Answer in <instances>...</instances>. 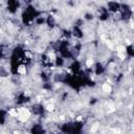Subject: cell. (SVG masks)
Wrapping results in <instances>:
<instances>
[{
    "instance_id": "cell-1",
    "label": "cell",
    "mask_w": 134,
    "mask_h": 134,
    "mask_svg": "<svg viewBox=\"0 0 134 134\" xmlns=\"http://www.w3.org/2000/svg\"><path fill=\"white\" fill-rule=\"evenodd\" d=\"M18 110V119H19V122L21 123H25L27 122L30 117V112L27 108H19L17 109Z\"/></svg>"
},
{
    "instance_id": "cell-14",
    "label": "cell",
    "mask_w": 134,
    "mask_h": 134,
    "mask_svg": "<svg viewBox=\"0 0 134 134\" xmlns=\"http://www.w3.org/2000/svg\"><path fill=\"white\" fill-rule=\"evenodd\" d=\"M15 134H20V133L19 132H15Z\"/></svg>"
},
{
    "instance_id": "cell-13",
    "label": "cell",
    "mask_w": 134,
    "mask_h": 134,
    "mask_svg": "<svg viewBox=\"0 0 134 134\" xmlns=\"http://www.w3.org/2000/svg\"><path fill=\"white\" fill-rule=\"evenodd\" d=\"M0 35H2V29H1V27H0Z\"/></svg>"
},
{
    "instance_id": "cell-11",
    "label": "cell",
    "mask_w": 134,
    "mask_h": 134,
    "mask_svg": "<svg viewBox=\"0 0 134 134\" xmlns=\"http://www.w3.org/2000/svg\"><path fill=\"white\" fill-rule=\"evenodd\" d=\"M117 57L119 58V59L120 60H125V59H126V56H125V53H117Z\"/></svg>"
},
{
    "instance_id": "cell-4",
    "label": "cell",
    "mask_w": 134,
    "mask_h": 134,
    "mask_svg": "<svg viewBox=\"0 0 134 134\" xmlns=\"http://www.w3.org/2000/svg\"><path fill=\"white\" fill-rule=\"evenodd\" d=\"M116 52L117 53H125V52H126V46H125V45H117Z\"/></svg>"
},
{
    "instance_id": "cell-7",
    "label": "cell",
    "mask_w": 134,
    "mask_h": 134,
    "mask_svg": "<svg viewBox=\"0 0 134 134\" xmlns=\"http://www.w3.org/2000/svg\"><path fill=\"white\" fill-rule=\"evenodd\" d=\"M99 128H100V126H99V124L97 123H95V124H93L92 126H91V129H90V132L91 133H95L97 130H99Z\"/></svg>"
},
{
    "instance_id": "cell-9",
    "label": "cell",
    "mask_w": 134,
    "mask_h": 134,
    "mask_svg": "<svg viewBox=\"0 0 134 134\" xmlns=\"http://www.w3.org/2000/svg\"><path fill=\"white\" fill-rule=\"evenodd\" d=\"M48 58H49V60H50V61H55V60H56V55H55V52H53V51H49V52H48Z\"/></svg>"
},
{
    "instance_id": "cell-8",
    "label": "cell",
    "mask_w": 134,
    "mask_h": 134,
    "mask_svg": "<svg viewBox=\"0 0 134 134\" xmlns=\"http://www.w3.org/2000/svg\"><path fill=\"white\" fill-rule=\"evenodd\" d=\"M94 64V60L92 58H89V59L86 60V66L87 67H92V65Z\"/></svg>"
},
{
    "instance_id": "cell-3",
    "label": "cell",
    "mask_w": 134,
    "mask_h": 134,
    "mask_svg": "<svg viewBox=\"0 0 134 134\" xmlns=\"http://www.w3.org/2000/svg\"><path fill=\"white\" fill-rule=\"evenodd\" d=\"M17 72H18V74H20V75H25L26 72H27L25 65H20L19 67H18V69H17Z\"/></svg>"
},
{
    "instance_id": "cell-5",
    "label": "cell",
    "mask_w": 134,
    "mask_h": 134,
    "mask_svg": "<svg viewBox=\"0 0 134 134\" xmlns=\"http://www.w3.org/2000/svg\"><path fill=\"white\" fill-rule=\"evenodd\" d=\"M8 115H11L13 117H17L18 116V110L17 109H10L8 110Z\"/></svg>"
},
{
    "instance_id": "cell-10",
    "label": "cell",
    "mask_w": 134,
    "mask_h": 134,
    "mask_svg": "<svg viewBox=\"0 0 134 134\" xmlns=\"http://www.w3.org/2000/svg\"><path fill=\"white\" fill-rule=\"evenodd\" d=\"M115 109H116V108H115L114 105H112V104L109 105V112H114Z\"/></svg>"
},
{
    "instance_id": "cell-6",
    "label": "cell",
    "mask_w": 134,
    "mask_h": 134,
    "mask_svg": "<svg viewBox=\"0 0 134 134\" xmlns=\"http://www.w3.org/2000/svg\"><path fill=\"white\" fill-rule=\"evenodd\" d=\"M53 110H55V104H53V103H48V104L46 105V111H48V112H52Z\"/></svg>"
},
{
    "instance_id": "cell-2",
    "label": "cell",
    "mask_w": 134,
    "mask_h": 134,
    "mask_svg": "<svg viewBox=\"0 0 134 134\" xmlns=\"http://www.w3.org/2000/svg\"><path fill=\"white\" fill-rule=\"evenodd\" d=\"M102 90L104 91L105 93H110L111 91H112V87H111V84H109V83H105V84H103V86H102Z\"/></svg>"
},
{
    "instance_id": "cell-15",
    "label": "cell",
    "mask_w": 134,
    "mask_h": 134,
    "mask_svg": "<svg viewBox=\"0 0 134 134\" xmlns=\"http://www.w3.org/2000/svg\"><path fill=\"white\" fill-rule=\"evenodd\" d=\"M0 87H1V84H0Z\"/></svg>"
},
{
    "instance_id": "cell-12",
    "label": "cell",
    "mask_w": 134,
    "mask_h": 134,
    "mask_svg": "<svg viewBox=\"0 0 134 134\" xmlns=\"http://www.w3.org/2000/svg\"><path fill=\"white\" fill-rule=\"evenodd\" d=\"M83 118H82V116H78V118H77V120H79V122H80V120H82Z\"/></svg>"
}]
</instances>
